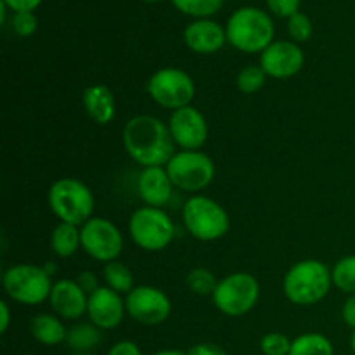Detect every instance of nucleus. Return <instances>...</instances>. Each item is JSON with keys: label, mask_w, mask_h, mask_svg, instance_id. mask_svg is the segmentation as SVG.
I'll return each instance as SVG.
<instances>
[{"label": "nucleus", "mask_w": 355, "mask_h": 355, "mask_svg": "<svg viewBox=\"0 0 355 355\" xmlns=\"http://www.w3.org/2000/svg\"><path fill=\"white\" fill-rule=\"evenodd\" d=\"M121 141L127 155L142 168L166 166L177 153L168 123L153 114L132 116L125 123Z\"/></svg>", "instance_id": "1"}, {"label": "nucleus", "mask_w": 355, "mask_h": 355, "mask_svg": "<svg viewBox=\"0 0 355 355\" xmlns=\"http://www.w3.org/2000/svg\"><path fill=\"white\" fill-rule=\"evenodd\" d=\"M333 286L331 269L315 259L300 260L283 277V293L298 307H311L324 300Z\"/></svg>", "instance_id": "2"}, {"label": "nucleus", "mask_w": 355, "mask_h": 355, "mask_svg": "<svg viewBox=\"0 0 355 355\" xmlns=\"http://www.w3.org/2000/svg\"><path fill=\"white\" fill-rule=\"evenodd\" d=\"M49 208L59 222L82 227L94 217L96 198L90 187L75 177H61L49 187Z\"/></svg>", "instance_id": "3"}, {"label": "nucleus", "mask_w": 355, "mask_h": 355, "mask_svg": "<svg viewBox=\"0 0 355 355\" xmlns=\"http://www.w3.org/2000/svg\"><path fill=\"white\" fill-rule=\"evenodd\" d=\"M227 42L245 54H262L274 42V23L259 7H241L225 24Z\"/></svg>", "instance_id": "4"}, {"label": "nucleus", "mask_w": 355, "mask_h": 355, "mask_svg": "<svg viewBox=\"0 0 355 355\" xmlns=\"http://www.w3.org/2000/svg\"><path fill=\"white\" fill-rule=\"evenodd\" d=\"M182 222L186 231L203 243L218 241L231 229L227 210L214 198L205 194H194L184 203Z\"/></svg>", "instance_id": "5"}, {"label": "nucleus", "mask_w": 355, "mask_h": 355, "mask_svg": "<svg viewBox=\"0 0 355 355\" xmlns=\"http://www.w3.org/2000/svg\"><path fill=\"white\" fill-rule=\"evenodd\" d=\"M128 234L144 252H163L175 238V224L163 208L144 205L130 215Z\"/></svg>", "instance_id": "6"}, {"label": "nucleus", "mask_w": 355, "mask_h": 355, "mask_svg": "<svg viewBox=\"0 0 355 355\" xmlns=\"http://www.w3.org/2000/svg\"><path fill=\"white\" fill-rule=\"evenodd\" d=\"M214 305L227 318H243L260 300V283L250 272H232L218 279L211 295Z\"/></svg>", "instance_id": "7"}, {"label": "nucleus", "mask_w": 355, "mask_h": 355, "mask_svg": "<svg viewBox=\"0 0 355 355\" xmlns=\"http://www.w3.org/2000/svg\"><path fill=\"white\" fill-rule=\"evenodd\" d=\"M3 290L7 297L21 305H40L49 300L54 283L42 266L16 263L3 272Z\"/></svg>", "instance_id": "8"}, {"label": "nucleus", "mask_w": 355, "mask_h": 355, "mask_svg": "<svg viewBox=\"0 0 355 355\" xmlns=\"http://www.w3.org/2000/svg\"><path fill=\"white\" fill-rule=\"evenodd\" d=\"M146 90L158 106L177 111L180 107L191 106L196 96V83L187 71L168 66L159 68L149 76Z\"/></svg>", "instance_id": "9"}, {"label": "nucleus", "mask_w": 355, "mask_h": 355, "mask_svg": "<svg viewBox=\"0 0 355 355\" xmlns=\"http://www.w3.org/2000/svg\"><path fill=\"white\" fill-rule=\"evenodd\" d=\"M173 187L186 193H200L215 179V163L203 151H177L166 163Z\"/></svg>", "instance_id": "10"}, {"label": "nucleus", "mask_w": 355, "mask_h": 355, "mask_svg": "<svg viewBox=\"0 0 355 355\" xmlns=\"http://www.w3.org/2000/svg\"><path fill=\"white\" fill-rule=\"evenodd\" d=\"M82 250L97 262L110 263L118 260L123 252V234L114 222L94 215L80 227Z\"/></svg>", "instance_id": "11"}, {"label": "nucleus", "mask_w": 355, "mask_h": 355, "mask_svg": "<svg viewBox=\"0 0 355 355\" xmlns=\"http://www.w3.org/2000/svg\"><path fill=\"white\" fill-rule=\"evenodd\" d=\"M127 315L144 326L163 324L172 314V300L159 288L151 284H139L125 295Z\"/></svg>", "instance_id": "12"}, {"label": "nucleus", "mask_w": 355, "mask_h": 355, "mask_svg": "<svg viewBox=\"0 0 355 355\" xmlns=\"http://www.w3.org/2000/svg\"><path fill=\"white\" fill-rule=\"evenodd\" d=\"M168 130L180 151H200L208 141V121L193 104L172 111Z\"/></svg>", "instance_id": "13"}, {"label": "nucleus", "mask_w": 355, "mask_h": 355, "mask_svg": "<svg viewBox=\"0 0 355 355\" xmlns=\"http://www.w3.org/2000/svg\"><path fill=\"white\" fill-rule=\"evenodd\" d=\"M305 64V54L293 40H274L260 54V68L267 76L286 80L298 75Z\"/></svg>", "instance_id": "14"}, {"label": "nucleus", "mask_w": 355, "mask_h": 355, "mask_svg": "<svg viewBox=\"0 0 355 355\" xmlns=\"http://www.w3.org/2000/svg\"><path fill=\"white\" fill-rule=\"evenodd\" d=\"M127 314L123 295L116 293L107 286H101L99 290L89 295V307L87 315L92 324H96L101 331H110L118 328L123 322Z\"/></svg>", "instance_id": "15"}, {"label": "nucleus", "mask_w": 355, "mask_h": 355, "mask_svg": "<svg viewBox=\"0 0 355 355\" xmlns=\"http://www.w3.org/2000/svg\"><path fill=\"white\" fill-rule=\"evenodd\" d=\"M49 305L52 312L66 321H78L87 314L89 307V295L78 286L75 279H59L52 286Z\"/></svg>", "instance_id": "16"}, {"label": "nucleus", "mask_w": 355, "mask_h": 355, "mask_svg": "<svg viewBox=\"0 0 355 355\" xmlns=\"http://www.w3.org/2000/svg\"><path fill=\"white\" fill-rule=\"evenodd\" d=\"M137 193L146 207H165L173 194V184L165 166L142 168L137 179Z\"/></svg>", "instance_id": "17"}, {"label": "nucleus", "mask_w": 355, "mask_h": 355, "mask_svg": "<svg viewBox=\"0 0 355 355\" xmlns=\"http://www.w3.org/2000/svg\"><path fill=\"white\" fill-rule=\"evenodd\" d=\"M184 42L196 54H215L225 45L227 35L217 21L196 19L184 30Z\"/></svg>", "instance_id": "18"}, {"label": "nucleus", "mask_w": 355, "mask_h": 355, "mask_svg": "<svg viewBox=\"0 0 355 355\" xmlns=\"http://www.w3.org/2000/svg\"><path fill=\"white\" fill-rule=\"evenodd\" d=\"M83 107L94 123L104 125L111 123L116 114V101H114L113 90L103 83H96L83 90Z\"/></svg>", "instance_id": "19"}, {"label": "nucleus", "mask_w": 355, "mask_h": 355, "mask_svg": "<svg viewBox=\"0 0 355 355\" xmlns=\"http://www.w3.org/2000/svg\"><path fill=\"white\" fill-rule=\"evenodd\" d=\"M30 333L35 342L44 347H55L66 342L68 328L55 314H37L30 321Z\"/></svg>", "instance_id": "20"}, {"label": "nucleus", "mask_w": 355, "mask_h": 355, "mask_svg": "<svg viewBox=\"0 0 355 355\" xmlns=\"http://www.w3.org/2000/svg\"><path fill=\"white\" fill-rule=\"evenodd\" d=\"M103 340V331L92 322H75L68 328L64 345L75 354H89Z\"/></svg>", "instance_id": "21"}, {"label": "nucleus", "mask_w": 355, "mask_h": 355, "mask_svg": "<svg viewBox=\"0 0 355 355\" xmlns=\"http://www.w3.org/2000/svg\"><path fill=\"white\" fill-rule=\"evenodd\" d=\"M51 250L59 259H69L82 250V232L80 227L59 222L51 234Z\"/></svg>", "instance_id": "22"}, {"label": "nucleus", "mask_w": 355, "mask_h": 355, "mask_svg": "<svg viewBox=\"0 0 355 355\" xmlns=\"http://www.w3.org/2000/svg\"><path fill=\"white\" fill-rule=\"evenodd\" d=\"M290 355H335V345L321 333H304L293 338Z\"/></svg>", "instance_id": "23"}, {"label": "nucleus", "mask_w": 355, "mask_h": 355, "mask_svg": "<svg viewBox=\"0 0 355 355\" xmlns=\"http://www.w3.org/2000/svg\"><path fill=\"white\" fill-rule=\"evenodd\" d=\"M103 279L107 288H111V290H114L120 295H128L135 288V279L132 270L125 263L118 262V260L104 263Z\"/></svg>", "instance_id": "24"}, {"label": "nucleus", "mask_w": 355, "mask_h": 355, "mask_svg": "<svg viewBox=\"0 0 355 355\" xmlns=\"http://www.w3.org/2000/svg\"><path fill=\"white\" fill-rule=\"evenodd\" d=\"M333 286L349 295H355V255L340 259L331 269Z\"/></svg>", "instance_id": "25"}, {"label": "nucleus", "mask_w": 355, "mask_h": 355, "mask_svg": "<svg viewBox=\"0 0 355 355\" xmlns=\"http://www.w3.org/2000/svg\"><path fill=\"white\" fill-rule=\"evenodd\" d=\"M267 75L260 64H250L245 66L241 71L236 76V87L241 94H246V96H252V94H257L259 90L263 89L266 85Z\"/></svg>", "instance_id": "26"}, {"label": "nucleus", "mask_w": 355, "mask_h": 355, "mask_svg": "<svg viewBox=\"0 0 355 355\" xmlns=\"http://www.w3.org/2000/svg\"><path fill=\"white\" fill-rule=\"evenodd\" d=\"M175 9L198 19H208L220 10L224 0H172Z\"/></svg>", "instance_id": "27"}, {"label": "nucleus", "mask_w": 355, "mask_h": 355, "mask_svg": "<svg viewBox=\"0 0 355 355\" xmlns=\"http://www.w3.org/2000/svg\"><path fill=\"white\" fill-rule=\"evenodd\" d=\"M187 288L193 291L194 295H200V297H208V295H214L215 288H217L218 279L215 277V274L211 270L205 269V267H196V269L189 270L186 276Z\"/></svg>", "instance_id": "28"}, {"label": "nucleus", "mask_w": 355, "mask_h": 355, "mask_svg": "<svg viewBox=\"0 0 355 355\" xmlns=\"http://www.w3.org/2000/svg\"><path fill=\"white\" fill-rule=\"evenodd\" d=\"M288 33H290L291 40H293L295 44H304V42L311 40L312 33H314V26H312L311 17L298 10L297 14H293V16L288 19Z\"/></svg>", "instance_id": "29"}, {"label": "nucleus", "mask_w": 355, "mask_h": 355, "mask_svg": "<svg viewBox=\"0 0 355 355\" xmlns=\"http://www.w3.org/2000/svg\"><path fill=\"white\" fill-rule=\"evenodd\" d=\"M291 342L284 333L272 331L267 333L260 340V352L263 355H290Z\"/></svg>", "instance_id": "30"}, {"label": "nucleus", "mask_w": 355, "mask_h": 355, "mask_svg": "<svg viewBox=\"0 0 355 355\" xmlns=\"http://www.w3.org/2000/svg\"><path fill=\"white\" fill-rule=\"evenodd\" d=\"M38 19L33 12H14L12 30L19 37H31L37 31Z\"/></svg>", "instance_id": "31"}, {"label": "nucleus", "mask_w": 355, "mask_h": 355, "mask_svg": "<svg viewBox=\"0 0 355 355\" xmlns=\"http://www.w3.org/2000/svg\"><path fill=\"white\" fill-rule=\"evenodd\" d=\"M302 0H267L270 12L276 14L277 17H286L290 19L293 14L298 12Z\"/></svg>", "instance_id": "32"}, {"label": "nucleus", "mask_w": 355, "mask_h": 355, "mask_svg": "<svg viewBox=\"0 0 355 355\" xmlns=\"http://www.w3.org/2000/svg\"><path fill=\"white\" fill-rule=\"evenodd\" d=\"M76 283H78V286L82 288L83 291H85L87 295H92L94 291L99 290V277H97L96 272H92V270H82V272L76 276Z\"/></svg>", "instance_id": "33"}, {"label": "nucleus", "mask_w": 355, "mask_h": 355, "mask_svg": "<svg viewBox=\"0 0 355 355\" xmlns=\"http://www.w3.org/2000/svg\"><path fill=\"white\" fill-rule=\"evenodd\" d=\"M106 355H142V350L132 340H121V342H116L114 345H111V349L107 350Z\"/></svg>", "instance_id": "34"}, {"label": "nucleus", "mask_w": 355, "mask_h": 355, "mask_svg": "<svg viewBox=\"0 0 355 355\" xmlns=\"http://www.w3.org/2000/svg\"><path fill=\"white\" fill-rule=\"evenodd\" d=\"M187 355H227V352L215 343H196L187 350Z\"/></svg>", "instance_id": "35"}, {"label": "nucleus", "mask_w": 355, "mask_h": 355, "mask_svg": "<svg viewBox=\"0 0 355 355\" xmlns=\"http://www.w3.org/2000/svg\"><path fill=\"white\" fill-rule=\"evenodd\" d=\"M3 2L14 12H33L42 0H3Z\"/></svg>", "instance_id": "36"}, {"label": "nucleus", "mask_w": 355, "mask_h": 355, "mask_svg": "<svg viewBox=\"0 0 355 355\" xmlns=\"http://www.w3.org/2000/svg\"><path fill=\"white\" fill-rule=\"evenodd\" d=\"M342 318L347 326L355 329V295H350V297L347 298L345 305H343L342 309Z\"/></svg>", "instance_id": "37"}, {"label": "nucleus", "mask_w": 355, "mask_h": 355, "mask_svg": "<svg viewBox=\"0 0 355 355\" xmlns=\"http://www.w3.org/2000/svg\"><path fill=\"white\" fill-rule=\"evenodd\" d=\"M10 326V309L6 300L0 302V333H7Z\"/></svg>", "instance_id": "38"}, {"label": "nucleus", "mask_w": 355, "mask_h": 355, "mask_svg": "<svg viewBox=\"0 0 355 355\" xmlns=\"http://www.w3.org/2000/svg\"><path fill=\"white\" fill-rule=\"evenodd\" d=\"M151 355H187V352H182V350H179V349H163V350H158V352H155Z\"/></svg>", "instance_id": "39"}, {"label": "nucleus", "mask_w": 355, "mask_h": 355, "mask_svg": "<svg viewBox=\"0 0 355 355\" xmlns=\"http://www.w3.org/2000/svg\"><path fill=\"white\" fill-rule=\"evenodd\" d=\"M42 267H44V270H45V272H47L51 277L54 276L55 272H58V266H55L54 262H47V263H44V266H42Z\"/></svg>", "instance_id": "40"}, {"label": "nucleus", "mask_w": 355, "mask_h": 355, "mask_svg": "<svg viewBox=\"0 0 355 355\" xmlns=\"http://www.w3.org/2000/svg\"><path fill=\"white\" fill-rule=\"evenodd\" d=\"M6 10H7V6H6V2H3V0H0V21H6Z\"/></svg>", "instance_id": "41"}, {"label": "nucleus", "mask_w": 355, "mask_h": 355, "mask_svg": "<svg viewBox=\"0 0 355 355\" xmlns=\"http://www.w3.org/2000/svg\"><path fill=\"white\" fill-rule=\"evenodd\" d=\"M350 347H352V352L355 354V329H354L352 336H350Z\"/></svg>", "instance_id": "42"}, {"label": "nucleus", "mask_w": 355, "mask_h": 355, "mask_svg": "<svg viewBox=\"0 0 355 355\" xmlns=\"http://www.w3.org/2000/svg\"><path fill=\"white\" fill-rule=\"evenodd\" d=\"M68 355H92V354H75V352H71V354H68Z\"/></svg>", "instance_id": "43"}, {"label": "nucleus", "mask_w": 355, "mask_h": 355, "mask_svg": "<svg viewBox=\"0 0 355 355\" xmlns=\"http://www.w3.org/2000/svg\"><path fill=\"white\" fill-rule=\"evenodd\" d=\"M144 2H159V0H144Z\"/></svg>", "instance_id": "44"}]
</instances>
